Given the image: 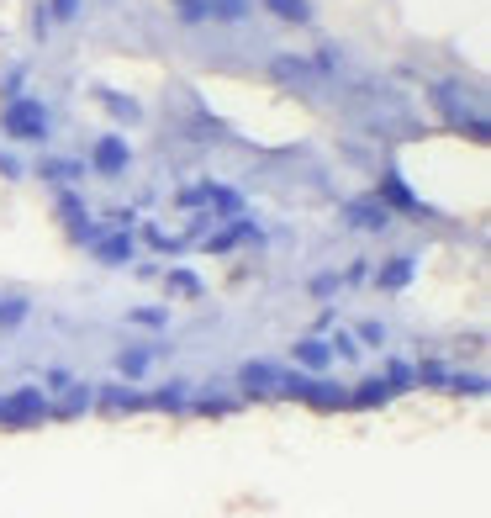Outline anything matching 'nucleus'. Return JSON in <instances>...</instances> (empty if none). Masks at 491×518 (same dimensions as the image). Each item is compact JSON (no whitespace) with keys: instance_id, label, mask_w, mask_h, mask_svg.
<instances>
[{"instance_id":"423d86ee","label":"nucleus","mask_w":491,"mask_h":518,"mask_svg":"<svg viewBox=\"0 0 491 518\" xmlns=\"http://www.w3.org/2000/svg\"><path fill=\"white\" fill-rule=\"evenodd\" d=\"M127 159H132V154H127V143H122L117 133H106L96 148H90V164H96V175H106V180H117V175L127 170Z\"/></svg>"},{"instance_id":"ddd939ff","label":"nucleus","mask_w":491,"mask_h":518,"mask_svg":"<svg viewBox=\"0 0 491 518\" xmlns=\"http://www.w3.org/2000/svg\"><path fill=\"white\" fill-rule=\"evenodd\" d=\"M85 0H48V22H74Z\"/></svg>"},{"instance_id":"f03ea898","label":"nucleus","mask_w":491,"mask_h":518,"mask_svg":"<svg viewBox=\"0 0 491 518\" xmlns=\"http://www.w3.org/2000/svg\"><path fill=\"white\" fill-rule=\"evenodd\" d=\"M0 127H6L16 143H37V138H48L53 117H48L43 101H22V96H16V101L6 106V122H0Z\"/></svg>"},{"instance_id":"dca6fc26","label":"nucleus","mask_w":491,"mask_h":518,"mask_svg":"<svg viewBox=\"0 0 491 518\" xmlns=\"http://www.w3.org/2000/svg\"><path fill=\"white\" fill-rule=\"evenodd\" d=\"M0 175H22V164H16L11 154H0Z\"/></svg>"},{"instance_id":"4468645a","label":"nucleus","mask_w":491,"mask_h":518,"mask_svg":"<svg viewBox=\"0 0 491 518\" xmlns=\"http://www.w3.org/2000/svg\"><path fill=\"white\" fill-rule=\"evenodd\" d=\"M43 175H48V180H74V175H85V170H80L74 159H48V164H43Z\"/></svg>"},{"instance_id":"9b49d317","label":"nucleus","mask_w":491,"mask_h":518,"mask_svg":"<svg viewBox=\"0 0 491 518\" xmlns=\"http://www.w3.org/2000/svg\"><path fill=\"white\" fill-rule=\"evenodd\" d=\"M259 6H270L275 16H280V22H312V0H259Z\"/></svg>"},{"instance_id":"6e6552de","label":"nucleus","mask_w":491,"mask_h":518,"mask_svg":"<svg viewBox=\"0 0 491 518\" xmlns=\"http://www.w3.org/2000/svg\"><path fill=\"white\" fill-rule=\"evenodd\" d=\"M254 0H201V16L206 22H243Z\"/></svg>"},{"instance_id":"0eeeda50","label":"nucleus","mask_w":491,"mask_h":518,"mask_svg":"<svg viewBox=\"0 0 491 518\" xmlns=\"http://www.w3.org/2000/svg\"><path fill=\"white\" fill-rule=\"evenodd\" d=\"M381 201H386V207H402V212H418V217H433V207H423L396 170H381Z\"/></svg>"},{"instance_id":"7ed1b4c3","label":"nucleus","mask_w":491,"mask_h":518,"mask_svg":"<svg viewBox=\"0 0 491 518\" xmlns=\"http://www.w3.org/2000/svg\"><path fill=\"white\" fill-rule=\"evenodd\" d=\"M270 80H280V85H291V90H323L328 85V74L317 69L312 59H301V53H275L270 59Z\"/></svg>"},{"instance_id":"20e7f679","label":"nucleus","mask_w":491,"mask_h":518,"mask_svg":"<svg viewBox=\"0 0 491 518\" xmlns=\"http://www.w3.org/2000/svg\"><path fill=\"white\" fill-rule=\"evenodd\" d=\"M344 217H349V228H360V233H386L391 228V207L381 196H354L344 201Z\"/></svg>"},{"instance_id":"2eb2a0df","label":"nucleus","mask_w":491,"mask_h":518,"mask_svg":"<svg viewBox=\"0 0 491 518\" xmlns=\"http://www.w3.org/2000/svg\"><path fill=\"white\" fill-rule=\"evenodd\" d=\"M175 11H180V22H206V16H201V0H175Z\"/></svg>"},{"instance_id":"f257e3e1","label":"nucleus","mask_w":491,"mask_h":518,"mask_svg":"<svg viewBox=\"0 0 491 518\" xmlns=\"http://www.w3.org/2000/svg\"><path fill=\"white\" fill-rule=\"evenodd\" d=\"M428 101H433V111L455 127V133H470L476 143H486L491 138V122H486V111L481 106H470L465 101V85H449V80H439V85H428Z\"/></svg>"},{"instance_id":"39448f33","label":"nucleus","mask_w":491,"mask_h":518,"mask_svg":"<svg viewBox=\"0 0 491 518\" xmlns=\"http://www.w3.org/2000/svg\"><path fill=\"white\" fill-rule=\"evenodd\" d=\"M180 201H185V207H217V212H228V217H238V207H243L238 191H228V185H212V180H206V185H191Z\"/></svg>"},{"instance_id":"9d476101","label":"nucleus","mask_w":491,"mask_h":518,"mask_svg":"<svg viewBox=\"0 0 491 518\" xmlns=\"http://www.w3.org/2000/svg\"><path fill=\"white\" fill-rule=\"evenodd\" d=\"M96 259H101V265H122V259H132V238H127V233L101 238V244H96Z\"/></svg>"},{"instance_id":"1a4fd4ad","label":"nucleus","mask_w":491,"mask_h":518,"mask_svg":"<svg viewBox=\"0 0 491 518\" xmlns=\"http://www.w3.org/2000/svg\"><path fill=\"white\" fill-rule=\"evenodd\" d=\"M96 101H101L117 122H138V117H143V106L132 101V96H117V90H96Z\"/></svg>"},{"instance_id":"f8f14e48","label":"nucleus","mask_w":491,"mask_h":518,"mask_svg":"<svg viewBox=\"0 0 491 518\" xmlns=\"http://www.w3.org/2000/svg\"><path fill=\"white\" fill-rule=\"evenodd\" d=\"M407 275H412V254H396V259H391V265L381 270V286H402V281H407Z\"/></svg>"}]
</instances>
